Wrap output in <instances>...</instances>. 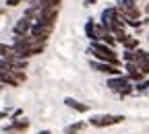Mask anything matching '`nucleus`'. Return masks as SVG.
I'll return each mask as SVG.
<instances>
[{
	"label": "nucleus",
	"instance_id": "nucleus-1",
	"mask_svg": "<svg viewBox=\"0 0 149 134\" xmlns=\"http://www.w3.org/2000/svg\"><path fill=\"white\" fill-rule=\"evenodd\" d=\"M89 54H91L97 62H108V64H116V66L120 64L118 56H116V52L112 50V48H108L106 44L93 41V44H91V48H89Z\"/></svg>",
	"mask_w": 149,
	"mask_h": 134
},
{
	"label": "nucleus",
	"instance_id": "nucleus-2",
	"mask_svg": "<svg viewBox=\"0 0 149 134\" xmlns=\"http://www.w3.org/2000/svg\"><path fill=\"white\" fill-rule=\"evenodd\" d=\"M108 87L112 91H116L120 95H128V93H133V85H130V79L128 76H112V79H108Z\"/></svg>",
	"mask_w": 149,
	"mask_h": 134
},
{
	"label": "nucleus",
	"instance_id": "nucleus-3",
	"mask_svg": "<svg viewBox=\"0 0 149 134\" xmlns=\"http://www.w3.org/2000/svg\"><path fill=\"white\" fill-rule=\"evenodd\" d=\"M124 122V116H120V113H106V116H93L89 120L91 126L95 128H108V126H114V124H120Z\"/></svg>",
	"mask_w": 149,
	"mask_h": 134
},
{
	"label": "nucleus",
	"instance_id": "nucleus-4",
	"mask_svg": "<svg viewBox=\"0 0 149 134\" xmlns=\"http://www.w3.org/2000/svg\"><path fill=\"white\" fill-rule=\"evenodd\" d=\"M91 66H93V70L108 74L110 79H112V76H122V70H120L116 64H108V62H93Z\"/></svg>",
	"mask_w": 149,
	"mask_h": 134
},
{
	"label": "nucleus",
	"instance_id": "nucleus-5",
	"mask_svg": "<svg viewBox=\"0 0 149 134\" xmlns=\"http://www.w3.org/2000/svg\"><path fill=\"white\" fill-rule=\"evenodd\" d=\"M143 74H149V54L143 50H135V62H133Z\"/></svg>",
	"mask_w": 149,
	"mask_h": 134
},
{
	"label": "nucleus",
	"instance_id": "nucleus-6",
	"mask_svg": "<svg viewBox=\"0 0 149 134\" xmlns=\"http://www.w3.org/2000/svg\"><path fill=\"white\" fill-rule=\"evenodd\" d=\"M52 29H54V25H33L29 35L37 37V39H42V41H48V37H50Z\"/></svg>",
	"mask_w": 149,
	"mask_h": 134
},
{
	"label": "nucleus",
	"instance_id": "nucleus-7",
	"mask_svg": "<svg viewBox=\"0 0 149 134\" xmlns=\"http://www.w3.org/2000/svg\"><path fill=\"white\" fill-rule=\"evenodd\" d=\"M31 27H33V23L29 21V19H21V21H17L15 23V27H13V33L15 35H29L31 33Z\"/></svg>",
	"mask_w": 149,
	"mask_h": 134
},
{
	"label": "nucleus",
	"instance_id": "nucleus-8",
	"mask_svg": "<svg viewBox=\"0 0 149 134\" xmlns=\"http://www.w3.org/2000/svg\"><path fill=\"white\" fill-rule=\"evenodd\" d=\"M27 128H29V120L21 118V120H17V122H13L10 126H6V132H25Z\"/></svg>",
	"mask_w": 149,
	"mask_h": 134
},
{
	"label": "nucleus",
	"instance_id": "nucleus-9",
	"mask_svg": "<svg viewBox=\"0 0 149 134\" xmlns=\"http://www.w3.org/2000/svg\"><path fill=\"white\" fill-rule=\"evenodd\" d=\"M0 58H2V60H13V58H17L15 48L8 46V44H0Z\"/></svg>",
	"mask_w": 149,
	"mask_h": 134
},
{
	"label": "nucleus",
	"instance_id": "nucleus-10",
	"mask_svg": "<svg viewBox=\"0 0 149 134\" xmlns=\"http://www.w3.org/2000/svg\"><path fill=\"white\" fill-rule=\"evenodd\" d=\"M64 105H68L70 109H77V111H89V105L79 103L77 99H72V97H64Z\"/></svg>",
	"mask_w": 149,
	"mask_h": 134
},
{
	"label": "nucleus",
	"instance_id": "nucleus-11",
	"mask_svg": "<svg viewBox=\"0 0 149 134\" xmlns=\"http://www.w3.org/2000/svg\"><path fill=\"white\" fill-rule=\"evenodd\" d=\"M122 46H124L128 52H135V50H139V41L135 39V37H130V35H126L124 39H122Z\"/></svg>",
	"mask_w": 149,
	"mask_h": 134
},
{
	"label": "nucleus",
	"instance_id": "nucleus-12",
	"mask_svg": "<svg viewBox=\"0 0 149 134\" xmlns=\"http://www.w3.org/2000/svg\"><path fill=\"white\" fill-rule=\"evenodd\" d=\"M85 122H74V124H70V126H66L64 128V132L66 134H77V132H81V130H85Z\"/></svg>",
	"mask_w": 149,
	"mask_h": 134
},
{
	"label": "nucleus",
	"instance_id": "nucleus-13",
	"mask_svg": "<svg viewBox=\"0 0 149 134\" xmlns=\"http://www.w3.org/2000/svg\"><path fill=\"white\" fill-rule=\"evenodd\" d=\"M85 33H87V37H89L91 41H95V21H93V19H89V21H87Z\"/></svg>",
	"mask_w": 149,
	"mask_h": 134
},
{
	"label": "nucleus",
	"instance_id": "nucleus-14",
	"mask_svg": "<svg viewBox=\"0 0 149 134\" xmlns=\"http://www.w3.org/2000/svg\"><path fill=\"white\" fill-rule=\"evenodd\" d=\"M58 2H62V0H40V2H37V6H40V8H46V6L58 4Z\"/></svg>",
	"mask_w": 149,
	"mask_h": 134
},
{
	"label": "nucleus",
	"instance_id": "nucleus-15",
	"mask_svg": "<svg viewBox=\"0 0 149 134\" xmlns=\"http://www.w3.org/2000/svg\"><path fill=\"white\" fill-rule=\"evenodd\" d=\"M145 89H149V81H141V83H137V91H145Z\"/></svg>",
	"mask_w": 149,
	"mask_h": 134
},
{
	"label": "nucleus",
	"instance_id": "nucleus-16",
	"mask_svg": "<svg viewBox=\"0 0 149 134\" xmlns=\"http://www.w3.org/2000/svg\"><path fill=\"white\" fill-rule=\"evenodd\" d=\"M19 2H21V0H6V4H8V6H17Z\"/></svg>",
	"mask_w": 149,
	"mask_h": 134
},
{
	"label": "nucleus",
	"instance_id": "nucleus-17",
	"mask_svg": "<svg viewBox=\"0 0 149 134\" xmlns=\"http://www.w3.org/2000/svg\"><path fill=\"white\" fill-rule=\"evenodd\" d=\"M2 118H6V111H0V120H2Z\"/></svg>",
	"mask_w": 149,
	"mask_h": 134
},
{
	"label": "nucleus",
	"instance_id": "nucleus-18",
	"mask_svg": "<svg viewBox=\"0 0 149 134\" xmlns=\"http://www.w3.org/2000/svg\"><path fill=\"white\" fill-rule=\"evenodd\" d=\"M40 134H52V132H48V130H44V132H40Z\"/></svg>",
	"mask_w": 149,
	"mask_h": 134
},
{
	"label": "nucleus",
	"instance_id": "nucleus-19",
	"mask_svg": "<svg viewBox=\"0 0 149 134\" xmlns=\"http://www.w3.org/2000/svg\"><path fill=\"white\" fill-rule=\"evenodd\" d=\"M147 12H149V6H147Z\"/></svg>",
	"mask_w": 149,
	"mask_h": 134
}]
</instances>
